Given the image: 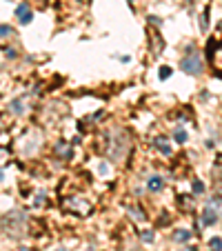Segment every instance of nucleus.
<instances>
[{
    "label": "nucleus",
    "mask_w": 222,
    "mask_h": 251,
    "mask_svg": "<svg viewBox=\"0 0 222 251\" xmlns=\"http://www.w3.org/2000/svg\"><path fill=\"white\" fill-rule=\"evenodd\" d=\"M142 238H145V242H153V236H151V231H142Z\"/></svg>",
    "instance_id": "1a4fd4ad"
},
{
    "label": "nucleus",
    "mask_w": 222,
    "mask_h": 251,
    "mask_svg": "<svg viewBox=\"0 0 222 251\" xmlns=\"http://www.w3.org/2000/svg\"><path fill=\"white\" fill-rule=\"evenodd\" d=\"M158 147L162 149V153H171V149H169V145H167L165 138H160V140H158Z\"/></svg>",
    "instance_id": "6e6552de"
},
{
    "label": "nucleus",
    "mask_w": 222,
    "mask_h": 251,
    "mask_svg": "<svg viewBox=\"0 0 222 251\" xmlns=\"http://www.w3.org/2000/svg\"><path fill=\"white\" fill-rule=\"evenodd\" d=\"M16 16H18V20L23 25L31 23V9H29V5H18V9H16Z\"/></svg>",
    "instance_id": "7ed1b4c3"
},
{
    "label": "nucleus",
    "mask_w": 222,
    "mask_h": 251,
    "mask_svg": "<svg viewBox=\"0 0 222 251\" xmlns=\"http://www.w3.org/2000/svg\"><path fill=\"white\" fill-rule=\"evenodd\" d=\"M194 191H198V194H202V191H204V185H202V182H194Z\"/></svg>",
    "instance_id": "9d476101"
},
{
    "label": "nucleus",
    "mask_w": 222,
    "mask_h": 251,
    "mask_svg": "<svg viewBox=\"0 0 222 251\" xmlns=\"http://www.w3.org/2000/svg\"><path fill=\"white\" fill-rule=\"evenodd\" d=\"M187 2H191V0H187Z\"/></svg>",
    "instance_id": "f8f14e48"
},
{
    "label": "nucleus",
    "mask_w": 222,
    "mask_h": 251,
    "mask_svg": "<svg viewBox=\"0 0 222 251\" xmlns=\"http://www.w3.org/2000/svg\"><path fill=\"white\" fill-rule=\"evenodd\" d=\"M218 220H220V198H213V200H209L207 207H204L200 223H202L204 227H211V225H216Z\"/></svg>",
    "instance_id": "f257e3e1"
},
{
    "label": "nucleus",
    "mask_w": 222,
    "mask_h": 251,
    "mask_svg": "<svg viewBox=\"0 0 222 251\" xmlns=\"http://www.w3.org/2000/svg\"><path fill=\"white\" fill-rule=\"evenodd\" d=\"M180 69L189 76H200L202 74V60H200L198 53H191V56H184L180 60Z\"/></svg>",
    "instance_id": "f03ea898"
},
{
    "label": "nucleus",
    "mask_w": 222,
    "mask_h": 251,
    "mask_svg": "<svg viewBox=\"0 0 222 251\" xmlns=\"http://www.w3.org/2000/svg\"><path fill=\"white\" fill-rule=\"evenodd\" d=\"M11 33V27H0V36H9Z\"/></svg>",
    "instance_id": "9b49d317"
},
{
    "label": "nucleus",
    "mask_w": 222,
    "mask_h": 251,
    "mask_svg": "<svg viewBox=\"0 0 222 251\" xmlns=\"http://www.w3.org/2000/svg\"><path fill=\"white\" fill-rule=\"evenodd\" d=\"M175 140H178V142H187V131H184L182 127L175 129Z\"/></svg>",
    "instance_id": "0eeeda50"
},
{
    "label": "nucleus",
    "mask_w": 222,
    "mask_h": 251,
    "mask_svg": "<svg viewBox=\"0 0 222 251\" xmlns=\"http://www.w3.org/2000/svg\"><path fill=\"white\" fill-rule=\"evenodd\" d=\"M147 187L151 191H160L162 187H165V180H162L160 176H153V178H149V182H147Z\"/></svg>",
    "instance_id": "20e7f679"
},
{
    "label": "nucleus",
    "mask_w": 222,
    "mask_h": 251,
    "mask_svg": "<svg viewBox=\"0 0 222 251\" xmlns=\"http://www.w3.org/2000/svg\"><path fill=\"white\" fill-rule=\"evenodd\" d=\"M173 240H175V242H187V240H191V233L184 231V229H180V231H175Z\"/></svg>",
    "instance_id": "39448f33"
},
{
    "label": "nucleus",
    "mask_w": 222,
    "mask_h": 251,
    "mask_svg": "<svg viewBox=\"0 0 222 251\" xmlns=\"http://www.w3.org/2000/svg\"><path fill=\"white\" fill-rule=\"evenodd\" d=\"M158 76H160V80H167V78L171 76V69L169 67H160V69H158Z\"/></svg>",
    "instance_id": "423d86ee"
}]
</instances>
